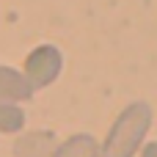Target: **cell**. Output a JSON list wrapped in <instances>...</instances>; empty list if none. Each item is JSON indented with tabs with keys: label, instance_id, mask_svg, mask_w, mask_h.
<instances>
[{
	"label": "cell",
	"instance_id": "obj_7",
	"mask_svg": "<svg viewBox=\"0 0 157 157\" xmlns=\"http://www.w3.org/2000/svg\"><path fill=\"white\" fill-rule=\"evenodd\" d=\"M141 157H157V141L146 144V146H144V152H141Z\"/></svg>",
	"mask_w": 157,
	"mask_h": 157
},
{
	"label": "cell",
	"instance_id": "obj_2",
	"mask_svg": "<svg viewBox=\"0 0 157 157\" xmlns=\"http://www.w3.org/2000/svg\"><path fill=\"white\" fill-rule=\"evenodd\" d=\"M63 69V55L58 47L52 44H39L28 58H25V66H22V77L25 83L30 86V91H39V88H47L50 83L58 80Z\"/></svg>",
	"mask_w": 157,
	"mask_h": 157
},
{
	"label": "cell",
	"instance_id": "obj_4",
	"mask_svg": "<svg viewBox=\"0 0 157 157\" xmlns=\"http://www.w3.org/2000/svg\"><path fill=\"white\" fill-rule=\"evenodd\" d=\"M30 97H33V91L25 83L22 72L0 63V102H14L17 105V102H25Z\"/></svg>",
	"mask_w": 157,
	"mask_h": 157
},
{
	"label": "cell",
	"instance_id": "obj_5",
	"mask_svg": "<svg viewBox=\"0 0 157 157\" xmlns=\"http://www.w3.org/2000/svg\"><path fill=\"white\" fill-rule=\"evenodd\" d=\"M52 157H99V144H97V138L77 132V135L66 138L63 144H58L52 149Z\"/></svg>",
	"mask_w": 157,
	"mask_h": 157
},
{
	"label": "cell",
	"instance_id": "obj_6",
	"mask_svg": "<svg viewBox=\"0 0 157 157\" xmlns=\"http://www.w3.org/2000/svg\"><path fill=\"white\" fill-rule=\"evenodd\" d=\"M25 127V110L14 102H0V132H19Z\"/></svg>",
	"mask_w": 157,
	"mask_h": 157
},
{
	"label": "cell",
	"instance_id": "obj_3",
	"mask_svg": "<svg viewBox=\"0 0 157 157\" xmlns=\"http://www.w3.org/2000/svg\"><path fill=\"white\" fill-rule=\"evenodd\" d=\"M52 149H55V138H52V132H44V130L25 132L14 144L17 157H52Z\"/></svg>",
	"mask_w": 157,
	"mask_h": 157
},
{
	"label": "cell",
	"instance_id": "obj_1",
	"mask_svg": "<svg viewBox=\"0 0 157 157\" xmlns=\"http://www.w3.org/2000/svg\"><path fill=\"white\" fill-rule=\"evenodd\" d=\"M152 127V108L146 102L127 105L110 124L105 141L99 144V157H132L146 141Z\"/></svg>",
	"mask_w": 157,
	"mask_h": 157
}]
</instances>
